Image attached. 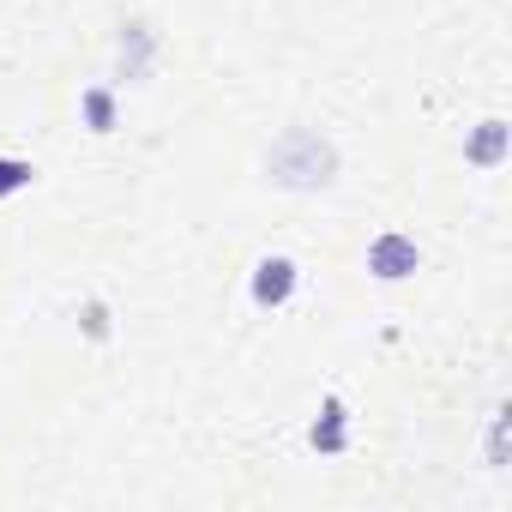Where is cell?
<instances>
[{"mask_svg":"<svg viewBox=\"0 0 512 512\" xmlns=\"http://www.w3.org/2000/svg\"><path fill=\"white\" fill-rule=\"evenodd\" d=\"M266 169H272L278 187H326L332 169H338V157H332V145H326L320 133H302V127H296V133H284V139L272 145Z\"/></svg>","mask_w":512,"mask_h":512,"instance_id":"6da1fadb","label":"cell"},{"mask_svg":"<svg viewBox=\"0 0 512 512\" xmlns=\"http://www.w3.org/2000/svg\"><path fill=\"white\" fill-rule=\"evenodd\" d=\"M314 446H320V452H344V404H338V398H326V410H320V422H314Z\"/></svg>","mask_w":512,"mask_h":512,"instance_id":"5b68a950","label":"cell"},{"mask_svg":"<svg viewBox=\"0 0 512 512\" xmlns=\"http://www.w3.org/2000/svg\"><path fill=\"white\" fill-rule=\"evenodd\" d=\"M31 163H19V157H0V193H19V187H31Z\"/></svg>","mask_w":512,"mask_h":512,"instance_id":"52a82bcc","label":"cell"},{"mask_svg":"<svg viewBox=\"0 0 512 512\" xmlns=\"http://www.w3.org/2000/svg\"><path fill=\"white\" fill-rule=\"evenodd\" d=\"M296 296V260L272 253V260L253 266V308H284Z\"/></svg>","mask_w":512,"mask_h":512,"instance_id":"3957f363","label":"cell"},{"mask_svg":"<svg viewBox=\"0 0 512 512\" xmlns=\"http://www.w3.org/2000/svg\"><path fill=\"white\" fill-rule=\"evenodd\" d=\"M416 266H422V253H416V241H410V235L386 229V235H374V241H368V272H374L380 284H398V278H410Z\"/></svg>","mask_w":512,"mask_h":512,"instance_id":"7a4b0ae2","label":"cell"},{"mask_svg":"<svg viewBox=\"0 0 512 512\" xmlns=\"http://www.w3.org/2000/svg\"><path fill=\"white\" fill-rule=\"evenodd\" d=\"M85 121H91V133H109V127H115V103H109V91H85Z\"/></svg>","mask_w":512,"mask_h":512,"instance_id":"8992f818","label":"cell"},{"mask_svg":"<svg viewBox=\"0 0 512 512\" xmlns=\"http://www.w3.org/2000/svg\"><path fill=\"white\" fill-rule=\"evenodd\" d=\"M464 157H470L476 169H494V163L506 157V121H482V133L464 145Z\"/></svg>","mask_w":512,"mask_h":512,"instance_id":"277c9868","label":"cell"}]
</instances>
